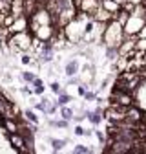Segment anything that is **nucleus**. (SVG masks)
Returning <instances> with one entry per match:
<instances>
[{
  "instance_id": "1",
  "label": "nucleus",
  "mask_w": 146,
  "mask_h": 154,
  "mask_svg": "<svg viewBox=\"0 0 146 154\" xmlns=\"http://www.w3.org/2000/svg\"><path fill=\"white\" fill-rule=\"evenodd\" d=\"M124 28L112 20L110 24H106V29H104V37H102V42L106 44V48H121V44L124 42Z\"/></svg>"
},
{
  "instance_id": "2",
  "label": "nucleus",
  "mask_w": 146,
  "mask_h": 154,
  "mask_svg": "<svg viewBox=\"0 0 146 154\" xmlns=\"http://www.w3.org/2000/svg\"><path fill=\"white\" fill-rule=\"evenodd\" d=\"M33 33L31 31H22V33H15L9 37L7 41V46L11 48V51H20V53H26V51H31V46H33Z\"/></svg>"
},
{
  "instance_id": "3",
  "label": "nucleus",
  "mask_w": 146,
  "mask_h": 154,
  "mask_svg": "<svg viewBox=\"0 0 146 154\" xmlns=\"http://www.w3.org/2000/svg\"><path fill=\"white\" fill-rule=\"evenodd\" d=\"M144 26H146V18H144V17L132 15V17H130V20H128L126 26H124V35L135 38V37L141 33V29H142Z\"/></svg>"
},
{
  "instance_id": "4",
  "label": "nucleus",
  "mask_w": 146,
  "mask_h": 154,
  "mask_svg": "<svg viewBox=\"0 0 146 154\" xmlns=\"http://www.w3.org/2000/svg\"><path fill=\"white\" fill-rule=\"evenodd\" d=\"M132 152H133V143L132 141H122V140L110 138L106 154H132Z\"/></svg>"
},
{
  "instance_id": "5",
  "label": "nucleus",
  "mask_w": 146,
  "mask_h": 154,
  "mask_svg": "<svg viewBox=\"0 0 146 154\" xmlns=\"http://www.w3.org/2000/svg\"><path fill=\"white\" fill-rule=\"evenodd\" d=\"M99 8H101L99 0H82L80 6H79V11L84 13V15H89L91 18H93V15L99 11Z\"/></svg>"
},
{
  "instance_id": "6",
  "label": "nucleus",
  "mask_w": 146,
  "mask_h": 154,
  "mask_svg": "<svg viewBox=\"0 0 146 154\" xmlns=\"http://www.w3.org/2000/svg\"><path fill=\"white\" fill-rule=\"evenodd\" d=\"M126 118H128V119H132L133 123H142V121H144L142 110H141V108H137L135 105L128 108V112H126Z\"/></svg>"
},
{
  "instance_id": "7",
  "label": "nucleus",
  "mask_w": 146,
  "mask_h": 154,
  "mask_svg": "<svg viewBox=\"0 0 146 154\" xmlns=\"http://www.w3.org/2000/svg\"><path fill=\"white\" fill-rule=\"evenodd\" d=\"M11 143H13V147H15L16 150H20L22 154H26V152H28L26 138H24V136H20V134H13V136H11Z\"/></svg>"
},
{
  "instance_id": "8",
  "label": "nucleus",
  "mask_w": 146,
  "mask_h": 154,
  "mask_svg": "<svg viewBox=\"0 0 146 154\" xmlns=\"http://www.w3.org/2000/svg\"><path fill=\"white\" fill-rule=\"evenodd\" d=\"M101 6H102L108 13H112L113 17H115V15L122 9V6H121V4H117V2H113V0H104V2H102Z\"/></svg>"
},
{
  "instance_id": "9",
  "label": "nucleus",
  "mask_w": 146,
  "mask_h": 154,
  "mask_svg": "<svg viewBox=\"0 0 146 154\" xmlns=\"http://www.w3.org/2000/svg\"><path fill=\"white\" fill-rule=\"evenodd\" d=\"M2 123H4L6 132H9L11 136H13V134H18V123H16L15 119H11V118H4Z\"/></svg>"
},
{
  "instance_id": "10",
  "label": "nucleus",
  "mask_w": 146,
  "mask_h": 154,
  "mask_svg": "<svg viewBox=\"0 0 146 154\" xmlns=\"http://www.w3.org/2000/svg\"><path fill=\"white\" fill-rule=\"evenodd\" d=\"M36 110H42V112H46V114H51V112L55 110V106H53V105H51V103L44 97V101H42V103L36 105Z\"/></svg>"
},
{
  "instance_id": "11",
  "label": "nucleus",
  "mask_w": 146,
  "mask_h": 154,
  "mask_svg": "<svg viewBox=\"0 0 146 154\" xmlns=\"http://www.w3.org/2000/svg\"><path fill=\"white\" fill-rule=\"evenodd\" d=\"M102 110L101 108H97L95 112H88V118H89V121L93 123V125H97V123H101V119H102Z\"/></svg>"
},
{
  "instance_id": "12",
  "label": "nucleus",
  "mask_w": 146,
  "mask_h": 154,
  "mask_svg": "<svg viewBox=\"0 0 146 154\" xmlns=\"http://www.w3.org/2000/svg\"><path fill=\"white\" fill-rule=\"evenodd\" d=\"M77 72H79V63L77 61L68 63V66H66V73L68 75H77Z\"/></svg>"
},
{
  "instance_id": "13",
  "label": "nucleus",
  "mask_w": 146,
  "mask_h": 154,
  "mask_svg": "<svg viewBox=\"0 0 146 154\" xmlns=\"http://www.w3.org/2000/svg\"><path fill=\"white\" fill-rule=\"evenodd\" d=\"M60 114H62V119H66V121L73 118V110H71V108H66V106L60 108Z\"/></svg>"
},
{
  "instance_id": "14",
  "label": "nucleus",
  "mask_w": 146,
  "mask_h": 154,
  "mask_svg": "<svg viewBox=\"0 0 146 154\" xmlns=\"http://www.w3.org/2000/svg\"><path fill=\"white\" fill-rule=\"evenodd\" d=\"M22 79H24L26 83H35L36 77H35V73H31V72H24V73H22Z\"/></svg>"
},
{
  "instance_id": "15",
  "label": "nucleus",
  "mask_w": 146,
  "mask_h": 154,
  "mask_svg": "<svg viewBox=\"0 0 146 154\" xmlns=\"http://www.w3.org/2000/svg\"><path fill=\"white\" fill-rule=\"evenodd\" d=\"M73 154H91V150H89V149H86L84 145H77V147H75V150H73Z\"/></svg>"
},
{
  "instance_id": "16",
  "label": "nucleus",
  "mask_w": 146,
  "mask_h": 154,
  "mask_svg": "<svg viewBox=\"0 0 146 154\" xmlns=\"http://www.w3.org/2000/svg\"><path fill=\"white\" fill-rule=\"evenodd\" d=\"M51 145H53L55 150H60V149L66 145V141H64V140H51Z\"/></svg>"
},
{
  "instance_id": "17",
  "label": "nucleus",
  "mask_w": 146,
  "mask_h": 154,
  "mask_svg": "<svg viewBox=\"0 0 146 154\" xmlns=\"http://www.w3.org/2000/svg\"><path fill=\"white\" fill-rule=\"evenodd\" d=\"M26 118H28V121H29L31 125H35L36 121H39V119H36V116H35V112H31V110L26 112Z\"/></svg>"
},
{
  "instance_id": "18",
  "label": "nucleus",
  "mask_w": 146,
  "mask_h": 154,
  "mask_svg": "<svg viewBox=\"0 0 146 154\" xmlns=\"http://www.w3.org/2000/svg\"><path fill=\"white\" fill-rule=\"evenodd\" d=\"M66 103H69V95H68V94H60L57 105H66Z\"/></svg>"
},
{
  "instance_id": "19",
  "label": "nucleus",
  "mask_w": 146,
  "mask_h": 154,
  "mask_svg": "<svg viewBox=\"0 0 146 154\" xmlns=\"http://www.w3.org/2000/svg\"><path fill=\"white\" fill-rule=\"evenodd\" d=\"M51 90H53L55 94H59V95H60V94H64V90L59 86V83H51Z\"/></svg>"
},
{
  "instance_id": "20",
  "label": "nucleus",
  "mask_w": 146,
  "mask_h": 154,
  "mask_svg": "<svg viewBox=\"0 0 146 154\" xmlns=\"http://www.w3.org/2000/svg\"><path fill=\"white\" fill-rule=\"evenodd\" d=\"M51 125H53V127H60V128H64V127H68V121H66V119H62V121H51Z\"/></svg>"
},
{
  "instance_id": "21",
  "label": "nucleus",
  "mask_w": 146,
  "mask_h": 154,
  "mask_svg": "<svg viewBox=\"0 0 146 154\" xmlns=\"http://www.w3.org/2000/svg\"><path fill=\"white\" fill-rule=\"evenodd\" d=\"M29 63H33V57L31 55H22V64H29Z\"/></svg>"
},
{
  "instance_id": "22",
  "label": "nucleus",
  "mask_w": 146,
  "mask_h": 154,
  "mask_svg": "<svg viewBox=\"0 0 146 154\" xmlns=\"http://www.w3.org/2000/svg\"><path fill=\"white\" fill-rule=\"evenodd\" d=\"M75 134H77V136H84L86 132H84V128H82V127H75Z\"/></svg>"
},
{
  "instance_id": "23",
  "label": "nucleus",
  "mask_w": 146,
  "mask_h": 154,
  "mask_svg": "<svg viewBox=\"0 0 146 154\" xmlns=\"http://www.w3.org/2000/svg\"><path fill=\"white\" fill-rule=\"evenodd\" d=\"M137 38H146V26H144V28L141 29V33L137 35Z\"/></svg>"
},
{
  "instance_id": "24",
  "label": "nucleus",
  "mask_w": 146,
  "mask_h": 154,
  "mask_svg": "<svg viewBox=\"0 0 146 154\" xmlns=\"http://www.w3.org/2000/svg\"><path fill=\"white\" fill-rule=\"evenodd\" d=\"M84 97H86V99H89V101H91V99H95V94H93V92H88V94H86V95H84Z\"/></svg>"
},
{
  "instance_id": "25",
  "label": "nucleus",
  "mask_w": 146,
  "mask_h": 154,
  "mask_svg": "<svg viewBox=\"0 0 146 154\" xmlns=\"http://www.w3.org/2000/svg\"><path fill=\"white\" fill-rule=\"evenodd\" d=\"M33 85H35V88H39V86H44V85H42V79H35V83H33Z\"/></svg>"
},
{
  "instance_id": "26",
  "label": "nucleus",
  "mask_w": 146,
  "mask_h": 154,
  "mask_svg": "<svg viewBox=\"0 0 146 154\" xmlns=\"http://www.w3.org/2000/svg\"><path fill=\"white\" fill-rule=\"evenodd\" d=\"M35 94H39V95H42V94H44V86H39V88H35Z\"/></svg>"
},
{
  "instance_id": "27",
  "label": "nucleus",
  "mask_w": 146,
  "mask_h": 154,
  "mask_svg": "<svg viewBox=\"0 0 146 154\" xmlns=\"http://www.w3.org/2000/svg\"><path fill=\"white\" fill-rule=\"evenodd\" d=\"M79 94H80V95H86L88 92H86V88H82V86H80V88H79Z\"/></svg>"
},
{
  "instance_id": "28",
  "label": "nucleus",
  "mask_w": 146,
  "mask_h": 154,
  "mask_svg": "<svg viewBox=\"0 0 146 154\" xmlns=\"http://www.w3.org/2000/svg\"><path fill=\"white\" fill-rule=\"evenodd\" d=\"M97 134H99V141L102 143V141H104V134H102V132H97Z\"/></svg>"
},
{
  "instance_id": "29",
  "label": "nucleus",
  "mask_w": 146,
  "mask_h": 154,
  "mask_svg": "<svg viewBox=\"0 0 146 154\" xmlns=\"http://www.w3.org/2000/svg\"><path fill=\"white\" fill-rule=\"evenodd\" d=\"M0 48H2V41H0Z\"/></svg>"
}]
</instances>
